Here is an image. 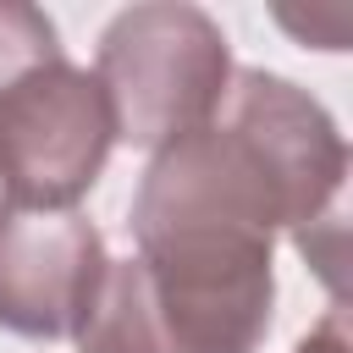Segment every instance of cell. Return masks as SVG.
<instances>
[{
	"label": "cell",
	"mask_w": 353,
	"mask_h": 353,
	"mask_svg": "<svg viewBox=\"0 0 353 353\" xmlns=\"http://www.w3.org/2000/svg\"><path fill=\"white\" fill-rule=\"evenodd\" d=\"M276 232H298V204L221 110L154 149L132 193V259L182 353H259L276 303Z\"/></svg>",
	"instance_id": "6da1fadb"
},
{
	"label": "cell",
	"mask_w": 353,
	"mask_h": 353,
	"mask_svg": "<svg viewBox=\"0 0 353 353\" xmlns=\"http://www.w3.org/2000/svg\"><path fill=\"white\" fill-rule=\"evenodd\" d=\"M232 72L221 22L188 0H143L116 11L94 50V83L110 105L116 143L149 154L210 127Z\"/></svg>",
	"instance_id": "7a4b0ae2"
},
{
	"label": "cell",
	"mask_w": 353,
	"mask_h": 353,
	"mask_svg": "<svg viewBox=\"0 0 353 353\" xmlns=\"http://www.w3.org/2000/svg\"><path fill=\"white\" fill-rule=\"evenodd\" d=\"M116 149L94 72L66 55L22 72L0 94V193L22 210H77Z\"/></svg>",
	"instance_id": "3957f363"
},
{
	"label": "cell",
	"mask_w": 353,
	"mask_h": 353,
	"mask_svg": "<svg viewBox=\"0 0 353 353\" xmlns=\"http://www.w3.org/2000/svg\"><path fill=\"white\" fill-rule=\"evenodd\" d=\"M105 265V237L77 210H22L0 199V331L28 342L72 336Z\"/></svg>",
	"instance_id": "277c9868"
},
{
	"label": "cell",
	"mask_w": 353,
	"mask_h": 353,
	"mask_svg": "<svg viewBox=\"0 0 353 353\" xmlns=\"http://www.w3.org/2000/svg\"><path fill=\"white\" fill-rule=\"evenodd\" d=\"M221 116L232 127H243L265 149V160L281 171V182L298 204V221H303L292 243H303L320 221H336V193L347 182V138L309 88H298L281 72L243 66V72H232Z\"/></svg>",
	"instance_id": "5b68a950"
},
{
	"label": "cell",
	"mask_w": 353,
	"mask_h": 353,
	"mask_svg": "<svg viewBox=\"0 0 353 353\" xmlns=\"http://www.w3.org/2000/svg\"><path fill=\"white\" fill-rule=\"evenodd\" d=\"M77 353H182L154 309L149 276L138 259H110L105 281L83 314V325L72 331Z\"/></svg>",
	"instance_id": "8992f818"
},
{
	"label": "cell",
	"mask_w": 353,
	"mask_h": 353,
	"mask_svg": "<svg viewBox=\"0 0 353 353\" xmlns=\"http://www.w3.org/2000/svg\"><path fill=\"white\" fill-rule=\"evenodd\" d=\"M55 55H66L55 22L28 0H0V94L22 72H33V66H44Z\"/></svg>",
	"instance_id": "52a82bcc"
},
{
	"label": "cell",
	"mask_w": 353,
	"mask_h": 353,
	"mask_svg": "<svg viewBox=\"0 0 353 353\" xmlns=\"http://www.w3.org/2000/svg\"><path fill=\"white\" fill-rule=\"evenodd\" d=\"M292 353H353L342 309H325V314H320V325H309V336H303Z\"/></svg>",
	"instance_id": "ba28073f"
}]
</instances>
